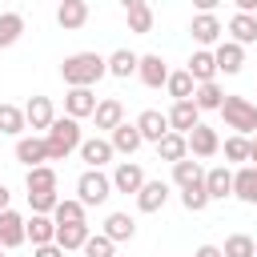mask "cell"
I'll use <instances>...</instances> for the list:
<instances>
[{
  "instance_id": "ab89813d",
  "label": "cell",
  "mask_w": 257,
  "mask_h": 257,
  "mask_svg": "<svg viewBox=\"0 0 257 257\" xmlns=\"http://www.w3.org/2000/svg\"><path fill=\"white\" fill-rule=\"evenodd\" d=\"M225 161L229 165H245L249 161V137H229L225 141Z\"/></svg>"
},
{
  "instance_id": "5bb4252c",
  "label": "cell",
  "mask_w": 257,
  "mask_h": 257,
  "mask_svg": "<svg viewBox=\"0 0 257 257\" xmlns=\"http://www.w3.org/2000/svg\"><path fill=\"white\" fill-rule=\"evenodd\" d=\"M213 56H217V72H225V76H237L245 68V48L233 44V40H221L213 48Z\"/></svg>"
},
{
  "instance_id": "6da1fadb",
  "label": "cell",
  "mask_w": 257,
  "mask_h": 257,
  "mask_svg": "<svg viewBox=\"0 0 257 257\" xmlns=\"http://www.w3.org/2000/svg\"><path fill=\"white\" fill-rule=\"evenodd\" d=\"M100 76H108V56L100 52H72L60 60V80L68 88H92Z\"/></svg>"
},
{
  "instance_id": "9c48e42d",
  "label": "cell",
  "mask_w": 257,
  "mask_h": 257,
  "mask_svg": "<svg viewBox=\"0 0 257 257\" xmlns=\"http://www.w3.org/2000/svg\"><path fill=\"white\" fill-rule=\"evenodd\" d=\"M133 124L141 128V141H153V145H161V137H169V133H173V128H169V116H165L161 108H145Z\"/></svg>"
},
{
  "instance_id": "4fadbf2b",
  "label": "cell",
  "mask_w": 257,
  "mask_h": 257,
  "mask_svg": "<svg viewBox=\"0 0 257 257\" xmlns=\"http://www.w3.org/2000/svg\"><path fill=\"white\" fill-rule=\"evenodd\" d=\"M16 161H20L24 169L48 165V145H44V137H20V141H16Z\"/></svg>"
},
{
  "instance_id": "ba28073f",
  "label": "cell",
  "mask_w": 257,
  "mask_h": 257,
  "mask_svg": "<svg viewBox=\"0 0 257 257\" xmlns=\"http://www.w3.org/2000/svg\"><path fill=\"white\" fill-rule=\"evenodd\" d=\"M165 116H169V128H173V133H181V137H189V133L201 124V108H197L193 100H177Z\"/></svg>"
},
{
  "instance_id": "484cf974",
  "label": "cell",
  "mask_w": 257,
  "mask_h": 257,
  "mask_svg": "<svg viewBox=\"0 0 257 257\" xmlns=\"http://www.w3.org/2000/svg\"><path fill=\"white\" fill-rule=\"evenodd\" d=\"M124 20H128V32H153V8L145 0H124Z\"/></svg>"
},
{
  "instance_id": "f35d334b",
  "label": "cell",
  "mask_w": 257,
  "mask_h": 257,
  "mask_svg": "<svg viewBox=\"0 0 257 257\" xmlns=\"http://www.w3.org/2000/svg\"><path fill=\"white\" fill-rule=\"evenodd\" d=\"M181 205H185L189 213H205V209H209V189H205V185L181 189Z\"/></svg>"
},
{
  "instance_id": "bcb514c9",
  "label": "cell",
  "mask_w": 257,
  "mask_h": 257,
  "mask_svg": "<svg viewBox=\"0 0 257 257\" xmlns=\"http://www.w3.org/2000/svg\"><path fill=\"white\" fill-rule=\"evenodd\" d=\"M4 253H8V249H4V245H0V257H4Z\"/></svg>"
},
{
  "instance_id": "1f68e13d",
  "label": "cell",
  "mask_w": 257,
  "mask_h": 257,
  "mask_svg": "<svg viewBox=\"0 0 257 257\" xmlns=\"http://www.w3.org/2000/svg\"><path fill=\"white\" fill-rule=\"evenodd\" d=\"M157 157H161V161H169V165L185 161V157H189V137H181V133H169V137H161V145H157Z\"/></svg>"
},
{
  "instance_id": "7dc6e473",
  "label": "cell",
  "mask_w": 257,
  "mask_h": 257,
  "mask_svg": "<svg viewBox=\"0 0 257 257\" xmlns=\"http://www.w3.org/2000/svg\"><path fill=\"white\" fill-rule=\"evenodd\" d=\"M253 257H257V253H253Z\"/></svg>"
},
{
  "instance_id": "9a60e30c",
  "label": "cell",
  "mask_w": 257,
  "mask_h": 257,
  "mask_svg": "<svg viewBox=\"0 0 257 257\" xmlns=\"http://www.w3.org/2000/svg\"><path fill=\"white\" fill-rule=\"evenodd\" d=\"M185 72H189L197 84H213V80H217V56H213L209 48H197V52L189 56Z\"/></svg>"
},
{
  "instance_id": "52a82bcc",
  "label": "cell",
  "mask_w": 257,
  "mask_h": 257,
  "mask_svg": "<svg viewBox=\"0 0 257 257\" xmlns=\"http://www.w3.org/2000/svg\"><path fill=\"white\" fill-rule=\"evenodd\" d=\"M137 76H141L145 88H165V84H169V64H165V56H161V52H145Z\"/></svg>"
},
{
  "instance_id": "8fae6325",
  "label": "cell",
  "mask_w": 257,
  "mask_h": 257,
  "mask_svg": "<svg viewBox=\"0 0 257 257\" xmlns=\"http://www.w3.org/2000/svg\"><path fill=\"white\" fill-rule=\"evenodd\" d=\"M112 157H116V149H112L108 137H84V145H80V161H84L88 169H104Z\"/></svg>"
},
{
  "instance_id": "7bdbcfd3",
  "label": "cell",
  "mask_w": 257,
  "mask_h": 257,
  "mask_svg": "<svg viewBox=\"0 0 257 257\" xmlns=\"http://www.w3.org/2000/svg\"><path fill=\"white\" fill-rule=\"evenodd\" d=\"M193 257H225V253H221V249H217V245H201V249H197V253H193Z\"/></svg>"
},
{
  "instance_id": "4dcf8cb0",
  "label": "cell",
  "mask_w": 257,
  "mask_h": 257,
  "mask_svg": "<svg viewBox=\"0 0 257 257\" xmlns=\"http://www.w3.org/2000/svg\"><path fill=\"white\" fill-rule=\"evenodd\" d=\"M225 96H229V92H225V88H221V84L213 80V84H197V92H193V104H197L201 112H213V108L221 112Z\"/></svg>"
},
{
  "instance_id": "e575fe53",
  "label": "cell",
  "mask_w": 257,
  "mask_h": 257,
  "mask_svg": "<svg viewBox=\"0 0 257 257\" xmlns=\"http://www.w3.org/2000/svg\"><path fill=\"white\" fill-rule=\"evenodd\" d=\"M165 92L173 96V104L177 100H193V92H197V80L181 68V72H169V84H165Z\"/></svg>"
},
{
  "instance_id": "ac0fdd59",
  "label": "cell",
  "mask_w": 257,
  "mask_h": 257,
  "mask_svg": "<svg viewBox=\"0 0 257 257\" xmlns=\"http://www.w3.org/2000/svg\"><path fill=\"white\" fill-rule=\"evenodd\" d=\"M92 120H96V128H104V133H112V128H120V124H124V104H120L116 96H104V100L96 104V112H92Z\"/></svg>"
},
{
  "instance_id": "44dd1931",
  "label": "cell",
  "mask_w": 257,
  "mask_h": 257,
  "mask_svg": "<svg viewBox=\"0 0 257 257\" xmlns=\"http://www.w3.org/2000/svg\"><path fill=\"white\" fill-rule=\"evenodd\" d=\"M100 233H104L112 245H120V241H133V237H137V221H133L128 213H108Z\"/></svg>"
},
{
  "instance_id": "f546056e",
  "label": "cell",
  "mask_w": 257,
  "mask_h": 257,
  "mask_svg": "<svg viewBox=\"0 0 257 257\" xmlns=\"http://www.w3.org/2000/svg\"><path fill=\"white\" fill-rule=\"evenodd\" d=\"M88 237H92L88 221H84V225H60V229H56V245H60L64 253H72V249H84V245H88Z\"/></svg>"
},
{
  "instance_id": "4316f807",
  "label": "cell",
  "mask_w": 257,
  "mask_h": 257,
  "mask_svg": "<svg viewBox=\"0 0 257 257\" xmlns=\"http://www.w3.org/2000/svg\"><path fill=\"white\" fill-rule=\"evenodd\" d=\"M173 185H177V189H193V185H205V169H201V161H193V157L177 161V165H173Z\"/></svg>"
},
{
  "instance_id": "ee69618b",
  "label": "cell",
  "mask_w": 257,
  "mask_h": 257,
  "mask_svg": "<svg viewBox=\"0 0 257 257\" xmlns=\"http://www.w3.org/2000/svg\"><path fill=\"white\" fill-rule=\"evenodd\" d=\"M8 209H12V193L0 185V213H8Z\"/></svg>"
},
{
  "instance_id": "d6986e66",
  "label": "cell",
  "mask_w": 257,
  "mask_h": 257,
  "mask_svg": "<svg viewBox=\"0 0 257 257\" xmlns=\"http://www.w3.org/2000/svg\"><path fill=\"white\" fill-rule=\"evenodd\" d=\"M205 189H209V201H225V197H233V173H229V165L205 169Z\"/></svg>"
},
{
  "instance_id": "f6af8a7d",
  "label": "cell",
  "mask_w": 257,
  "mask_h": 257,
  "mask_svg": "<svg viewBox=\"0 0 257 257\" xmlns=\"http://www.w3.org/2000/svg\"><path fill=\"white\" fill-rule=\"evenodd\" d=\"M249 161H253V165H257V137H253V141H249Z\"/></svg>"
},
{
  "instance_id": "277c9868",
  "label": "cell",
  "mask_w": 257,
  "mask_h": 257,
  "mask_svg": "<svg viewBox=\"0 0 257 257\" xmlns=\"http://www.w3.org/2000/svg\"><path fill=\"white\" fill-rule=\"evenodd\" d=\"M108 197H112V177H108L104 169H84V173L76 177V201H80L84 209L104 205Z\"/></svg>"
},
{
  "instance_id": "b9f144b4",
  "label": "cell",
  "mask_w": 257,
  "mask_h": 257,
  "mask_svg": "<svg viewBox=\"0 0 257 257\" xmlns=\"http://www.w3.org/2000/svg\"><path fill=\"white\" fill-rule=\"evenodd\" d=\"M32 257H64V249L60 245H40V249H32Z\"/></svg>"
},
{
  "instance_id": "8992f818",
  "label": "cell",
  "mask_w": 257,
  "mask_h": 257,
  "mask_svg": "<svg viewBox=\"0 0 257 257\" xmlns=\"http://www.w3.org/2000/svg\"><path fill=\"white\" fill-rule=\"evenodd\" d=\"M145 181H149V177H145V169H141L137 161H120V165L112 169V193H133V197H137V193L145 189Z\"/></svg>"
},
{
  "instance_id": "e0dca14e",
  "label": "cell",
  "mask_w": 257,
  "mask_h": 257,
  "mask_svg": "<svg viewBox=\"0 0 257 257\" xmlns=\"http://www.w3.org/2000/svg\"><path fill=\"white\" fill-rule=\"evenodd\" d=\"M24 241H28V233H24V217H20L16 209L0 213V245H4V249H20Z\"/></svg>"
},
{
  "instance_id": "8d00e7d4",
  "label": "cell",
  "mask_w": 257,
  "mask_h": 257,
  "mask_svg": "<svg viewBox=\"0 0 257 257\" xmlns=\"http://www.w3.org/2000/svg\"><path fill=\"white\" fill-rule=\"evenodd\" d=\"M24 32V16L20 12H0V48H12Z\"/></svg>"
},
{
  "instance_id": "7402d4cb",
  "label": "cell",
  "mask_w": 257,
  "mask_h": 257,
  "mask_svg": "<svg viewBox=\"0 0 257 257\" xmlns=\"http://www.w3.org/2000/svg\"><path fill=\"white\" fill-rule=\"evenodd\" d=\"M24 233H28V241H32V249H40V245H56V221L52 217H28L24 221Z\"/></svg>"
},
{
  "instance_id": "d4e9b609",
  "label": "cell",
  "mask_w": 257,
  "mask_h": 257,
  "mask_svg": "<svg viewBox=\"0 0 257 257\" xmlns=\"http://www.w3.org/2000/svg\"><path fill=\"white\" fill-rule=\"evenodd\" d=\"M84 20H88V4H84V0H64V4L56 8V24H60L64 32L84 28Z\"/></svg>"
},
{
  "instance_id": "74e56055",
  "label": "cell",
  "mask_w": 257,
  "mask_h": 257,
  "mask_svg": "<svg viewBox=\"0 0 257 257\" xmlns=\"http://www.w3.org/2000/svg\"><path fill=\"white\" fill-rule=\"evenodd\" d=\"M225 257H253L257 253V241L249 237V233H233V237H225V249H221Z\"/></svg>"
},
{
  "instance_id": "cb8c5ba5",
  "label": "cell",
  "mask_w": 257,
  "mask_h": 257,
  "mask_svg": "<svg viewBox=\"0 0 257 257\" xmlns=\"http://www.w3.org/2000/svg\"><path fill=\"white\" fill-rule=\"evenodd\" d=\"M233 197L245 205H257V169L253 165H241L233 173Z\"/></svg>"
},
{
  "instance_id": "d590c367",
  "label": "cell",
  "mask_w": 257,
  "mask_h": 257,
  "mask_svg": "<svg viewBox=\"0 0 257 257\" xmlns=\"http://www.w3.org/2000/svg\"><path fill=\"white\" fill-rule=\"evenodd\" d=\"M24 189H28V193H48V189H56V169H52V165L28 169V173H24Z\"/></svg>"
},
{
  "instance_id": "5b68a950",
  "label": "cell",
  "mask_w": 257,
  "mask_h": 257,
  "mask_svg": "<svg viewBox=\"0 0 257 257\" xmlns=\"http://www.w3.org/2000/svg\"><path fill=\"white\" fill-rule=\"evenodd\" d=\"M189 32H193L197 48H209V52H213V44H221V32H225V24L217 20V12H197V16L189 20Z\"/></svg>"
},
{
  "instance_id": "ffe728a7",
  "label": "cell",
  "mask_w": 257,
  "mask_h": 257,
  "mask_svg": "<svg viewBox=\"0 0 257 257\" xmlns=\"http://www.w3.org/2000/svg\"><path fill=\"white\" fill-rule=\"evenodd\" d=\"M169 201V185L165 181H145V189L137 193V209L141 213H161Z\"/></svg>"
},
{
  "instance_id": "7a4b0ae2",
  "label": "cell",
  "mask_w": 257,
  "mask_h": 257,
  "mask_svg": "<svg viewBox=\"0 0 257 257\" xmlns=\"http://www.w3.org/2000/svg\"><path fill=\"white\" fill-rule=\"evenodd\" d=\"M44 145H48V161H68V153H80L84 137H80V120L72 116H56L52 128L44 133Z\"/></svg>"
},
{
  "instance_id": "7c38bea8",
  "label": "cell",
  "mask_w": 257,
  "mask_h": 257,
  "mask_svg": "<svg viewBox=\"0 0 257 257\" xmlns=\"http://www.w3.org/2000/svg\"><path fill=\"white\" fill-rule=\"evenodd\" d=\"M96 104H100V100L92 96V88H68V92H64V116H72V120L92 116Z\"/></svg>"
},
{
  "instance_id": "f1b7e54d",
  "label": "cell",
  "mask_w": 257,
  "mask_h": 257,
  "mask_svg": "<svg viewBox=\"0 0 257 257\" xmlns=\"http://www.w3.org/2000/svg\"><path fill=\"white\" fill-rule=\"evenodd\" d=\"M108 141H112V149H116V153H124V157H133V153L145 145V141H141V128H137V124H128V120H124L120 128H112V133H108Z\"/></svg>"
},
{
  "instance_id": "30bf717a",
  "label": "cell",
  "mask_w": 257,
  "mask_h": 257,
  "mask_svg": "<svg viewBox=\"0 0 257 257\" xmlns=\"http://www.w3.org/2000/svg\"><path fill=\"white\" fill-rule=\"evenodd\" d=\"M213 153H221V137H217V128L197 124V128L189 133V157H193V161H205V157H213Z\"/></svg>"
},
{
  "instance_id": "603a6c76",
  "label": "cell",
  "mask_w": 257,
  "mask_h": 257,
  "mask_svg": "<svg viewBox=\"0 0 257 257\" xmlns=\"http://www.w3.org/2000/svg\"><path fill=\"white\" fill-rule=\"evenodd\" d=\"M229 40L233 44H257V16H245V12H233L229 16Z\"/></svg>"
},
{
  "instance_id": "836d02e7",
  "label": "cell",
  "mask_w": 257,
  "mask_h": 257,
  "mask_svg": "<svg viewBox=\"0 0 257 257\" xmlns=\"http://www.w3.org/2000/svg\"><path fill=\"white\" fill-rule=\"evenodd\" d=\"M24 128H28L24 108H16V104H0V137H16V141H20Z\"/></svg>"
},
{
  "instance_id": "d6a6232c",
  "label": "cell",
  "mask_w": 257,
  "mask_h": 257,
  "mask_svg": "<svg viewBox=\"0 0 257 257\" xmlns=\"http://www.w3.org/2000/svg\"><path fill=\"white\" fill-rule=\"evenodd\" d=\"M84 205L76 201V197H60V205H56V213H52V221H56V229L60 225H84Z\"/></svg>"
},
{
  "instance_id": "3957f363",
  "label": "cell",
  "mask_w": 257,
  "mask_h": 257,
  "mask_svg": "<svg viewBox=\"0 0 257 257\" xmlns=\"http://www.w3.org/2000/svg\"><path fill=\"white\" fill-rule=\"evenodd\" d=\"M221 116H225V128H233V137H257V104L249 96H225L221 104Z\"/></svg>"
},
{
  "instance_id": "60d3db41",
  "label": "cell",
  "mask_w": 257,
  "mask_h": 257,
  "mask_svg": "<svg viewBox=\"0 0 257 257\" xmlns=\"http://www.w3.org/2000/svg\"><path fill=\"white\" fill-rule=\"evenodd\" d=\"M80 253H84V257H116V245H112L104 233H92V237H88V245H84Z\"/></svg>"
},
{
  "instance_id": "83f0119b",
  "label": "cell",
  "mask_w": 257,
  "mask_h": 257,
  "mask_svg": "<svg viewBox=\"0 0 257 257\" xmlns=\"http://www.w3.org/2000/svg\"><path fill=\"white\" fill-rule=\"evenodd\" d=\"M137 68H141V56H137V52H128V48H116V52L108 56V76H116V80L137 76Z\"/></svg>"
},
{
  "instance_id": "2e32d148",
  "label": "cell",
  "mask_w": 257,
  "mask_h": 257,
  "mask_svg": "<svg viewBox=\"0 0 257 257\" xmlns=\"http://www.w3.org/2000/svg\"><path fill=\"white\" fill-rule=\"evenodd\" d=\"M24 120H28V128L48 133V128H52V120H56L52 100H48V96H28V104H24Z\"/></svg>"
}]
</instances>
